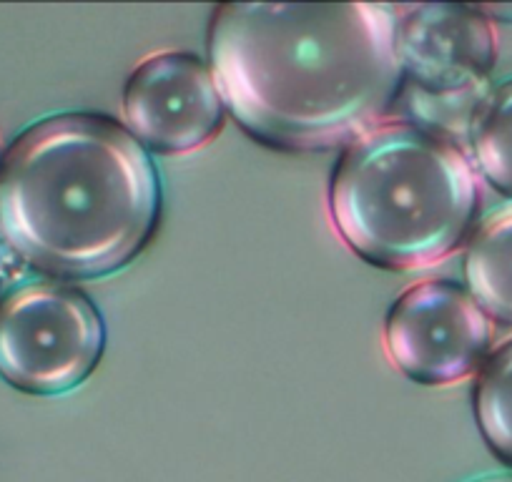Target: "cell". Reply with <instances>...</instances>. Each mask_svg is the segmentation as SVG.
Returning <instances> with one entry per match:
<instances>
[{
	"label": "cell",
	"instance_id": "cell-1",
	"mask_svg": "<svg viewBox=\"0 0 512 482\" xmlns=\"http://www.w3.org/2000/svg\"><path fill=\"white\" fill-rule=\"evenodd\" d=\"M209 61L236 124L287 151L349 146L405 88L397 6L224 3L211 16Z\"/></svg>",
	"mask_w": 512,
	"mask_h": 482
},
{
	"label": "cell",
	"instance_id": "cell-2",
	"mask_svg": "<svg viewBox=\"0 0 512 482\" xmlns=\"http://www.w3.org/2000/svg\"><path fill=\"white\" fill-rule=\"evenodd\" d=\"M159 211L151 156L96 113L43 118L0 164V236L51 277L93 279L126 267L149 244Z\"/></svg>",
	"mask_w": 512,
	"mask_h": 482
},
{
	"label": "cell",
	"instance_id": "cell-3",
	"mask_svg": "<svg viewBox=\"0 0 512 482\" xmlns=\"http://www.w3.org/2000/svg\"><path fill=\"white\" fill-rule=\"evenodd\" d=\"M480 209L472 161L417 124H379L344 149L329 184V216L357 257L420 272L462 247Z\"/></svg>",
	"mask_w": 512,
	"mask_h": 482
},
{
	"label": "cell",
	"instance_id": "cell-4",
	"mask_svg": "<svg viewBox=\"0 0 512 482\" xmlns=\"http://www.w3.org/2000/svg\"><path fill=\"white\" fill-rule=\"evenodd\" d=\"M106 327L76 287L33 282L0 302V377L28 395H63L91 377Z\"/></svg>",
	"mask_w": 512,
	"mask_h": 482
},
{
	"label": "cell",
	"instance_id": "cell-5",
	"mask_svg": "<svg viewBox=\"0 0 512 482\" xmlns=\"http://www.w3.org/2000/svg\"><path fill=\"white\" fill-rule=\"evenodd\" d=\"M397 48L405 86L422 103L420 116L462 118L482 106L497 61L490 16L472 6H397ZM415 101V103H417Z\"/></svg>",
	"mask_w": 512,
	"mask_h": 482
},
{
	"label": "cell",
	"instance_id": "cell-6",
	"mask_svg": "<svg viewBox=\"0 0 512 482\" xmlns=\"http://www.w3.org/2000/svg\"><path fill=\"white\" fill-rule=\"evenodd\" d=\"M495 327L465 287L445 279L412 284L384 319V354L407 380L450 387L490 359Z\"/></svg>",
	"mask_w": 512,
	"mask_h": 482
},
{
	"label": "cell",
	"instance_id": "cell-7",
	"mask_svg": "<svg viewBox=\"0 0 512 482\" xmlns=\"http://www.w3.org/2000/svg\"><path fill=\"white\" fill-rule=\"evenodd\" d=\"M123 118L141 146L156 154H191L209 144L226 121L214 73L191 53L144 58L123 88Z\"/></svg>",
	"mask_w": 512,
	"mask_h": 482
},
{
	"label": "cell",
	"instance_id": "cell-8",
	"mask_svg": "<svg viewBox=\"0 0 512 482\" xmlns=\"http://www.w3.org/2000/svg\"><path fill=\"white\" fill-rule=\"evenodd\" d=\"M465 282L487 317L512 324V206L487 216L472 234Z\"/></svg>",
	"mask_w": 512,
	"mask_h": 482
},
{
	"label": "cell",
	"instance_id": "cell-9",
	"mask_svg": "<svg viewBox=\"0 0 512 482\" xmlns=\"http://www.w3.org/2000/svg\"><path fill=\"white\" fill-rule=\"evenodd\" d=\"M472 156L480 174L512 199V81L482 101L472 118Z\"/></svg>",
	"mask_w": 512,
	"mask_h": 482
},
{
	"label": "cell",
	"instance_id": "cell-10",
	"mask_svg": "<svg viewBox=\"0 0 512 482\" xmlns=\"http://www.w3.org/2000/svg\"><path fill=\"white\" fill-rule=\"evenodd\" d=\"M475 417L490 450L512 465V342L497 349L480 370Z\"/></svg>",
	"mask_w": 512,
	"mask_h": 482
},
{
	"label": "cell",
	"instance_id": "cell-11",
	"mask_svg": "<svg viewBox=\"0 0 512 482\" xmlns=\"http://www.w3.org/2000/svg\"><path fill=\"white\" fill-rule=\"evenodd\" d=\"M475 482H512V475H495V477H482Z\"/></svg>",
	"mask_w": 512,
	"mask_h": 482
},
{
	"label": "cell",
	"instance_id": "cell-12",
	"mask_svg": "<svg viewBox=\"0 0 512 482\" xmlns=\"http://www.w3.org/2000/svg\"><path fill=\"white\" fill-rule=\"evenodd\" d=\"M3 279H6V264H3V254H0V287H3Z\"/></svg>",
	"mask_w": 512,
	"mask_h": 482
},
{
	"label": "cell",
	"instance_id": "cell-13",
	"mask_svg": "<svg viewBox=\"0 0 512 482\" xmlns=\"http://www.w3.org/2000/svg\"><path fill=\"white\" fill-rule=\"evenodd\" d=\"M3 156L6 154H3V141H0V164H3Z\"/></svg>",
	"mask_w": 512,
	"mask_h": 482
}]
</instances>
